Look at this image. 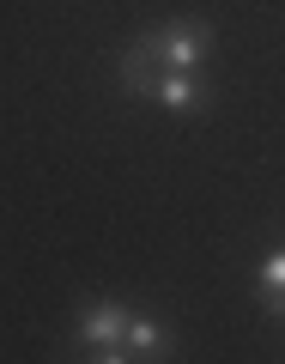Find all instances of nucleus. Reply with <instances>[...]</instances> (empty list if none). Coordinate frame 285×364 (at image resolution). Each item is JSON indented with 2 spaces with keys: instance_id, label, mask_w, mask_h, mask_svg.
Returning <instances> with one entry per match:
<instances>
[{
  "instance_id": "6",
  "label": "nucleus",
  "mask_w": 285,
  "mask_h": 364,
  "mask_svg": "<svg viewBox=\"0 0 285 364\" xmlns=\"http://www.w3.org/2000/svg\"><path fill=\"white\" fill-rule=\"evenodd\" d=\"M261 304H267V316H273V322H285V291H267Z\"/></svg>"
},
{
  "instance_id": "3",
  "label": "nucleus",
  "mask_w": 285,
  "mask_h": 364,
  "mask_svg": "<svg viewBox=\"0 0 285 364\" xmlns=\"http://www.w3.org/2000/svg\"><path fill=\"white\" fill-rule=\"evenodd\" d=\"M152 104L170 109V116H207V109H213V85L200 73H158Z\"/></svg>"
},
{
  "instance_id": "2",
  "label": "nucleus",
  "mask_w": 285,
  "mask_h": 364,
  "mask_svg": "<svg viewBox=\"0 0 285 364\" xmlns=\"http://www.w3.org/2000/svg\"><path fill=\"white\" fill-rule=\"evenodd\" d=\"M128 304L122 298H85L73 316V358H91V364H128Z\"/></svg>"
},
{
  "instance_id": "1",
  "label": "nucleus",
  "mask_w": 285,
  "mask_h": 364,
  "mask_svg": "<svg viewBox=\"0 0 285 364\" xmlns=\"http://www.w3.org/2000/svg\"><path fill=\"white\" fill-rule=\"evenodd\" d=\"M128 49L146 55L158 73H200L207 55H213V25L207 18H164V25H152L146 37H134Z\"/></svg>"
},
{
  "instance_id": "4",
  "label": "nucleus",
  "mask_w": 285,
  "mask_h": 364,
  "mask_svg": "<svg viewBox=\"0 0 285 364\" xmlns=\"http://www.w3.org/2000/svg\"><path fill=\"white\" fill-rule=\"evenodd\" d=\"M128 358H140V364H158V358H170L176 352V334H170V322L164 316H152V310H134L128 316Z\"/></svg>"
},
{
  "instance_id": "5",
  "label": "nucleus",
  "mask_w": 285,
  "mask_h": 364,
  "mask_svg": "<svg viewBox=\"0 0 285 364\" xmlns=\"http://www.w3.org/2000/svg\"><path fill=\"white\" fill-rule=\"evenodd\" d=\"M255 279H261V298H267V291H285V243H273L267 255H261Z\"/></svg>"
}]
</instances>
